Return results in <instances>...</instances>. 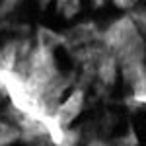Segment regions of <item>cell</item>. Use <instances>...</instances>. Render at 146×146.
I'll use <instances>...</instances> for the list:
<instances>
[{
	"instance_id": "6da1fadb",
	"label": "cell",
	"mask_w": 146,
	"mask_h": 146,
	"mask_svg": "<svg viewBox=\"0 0 146 146\" xmlns=\"http://www.w3.org/2000/svg\"><path fill=\"white\" fill-rule=\"evenodd\" d=\"M12 146H22V144H12Z\"/></svg>"
}]
</instances>
